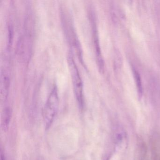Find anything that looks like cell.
Listing matches in <instances>:
<instances>
[{
	"instance_id": "1",
	"label": "cell",
	"mask_w": 160,
	"mask_h": 160,
	"mask_svg": "<svg viewBox=\"0 0 160 160\" xmlns=\"http://www.w3.org/2000/svg\"><path fill=\"white\" fill-rule=\"evenodd\" d=\"M59 106L58 92L57 87L55 86L49 93L44 110V121L46 129L51 126L58 112Z\"/></svg>"
},
{
	"instance_id": "2",
	"label": "cell",
	"mask_w": 160,
	"mask_h": 160,
	"mask_svg": "<svg viewBox=\"0 0 160 160\" xmlns=\"http://www.w3.org/2000/svg\"><path fill=\"white\" fill-rule=\"evenodd\" d=\"M68 63L71 71L75 94L80 108L84 107L83 82L77 66L72 57L69 56Z\"/></svg>"
},
{
	"instance_id": "3",
	"label": "cell",
	"mask_w": 160,
	"mask_h": 160,
	"mask_svg": "<svg viewBox=\"0 0 160 160\" xmlns=\"http://www.w3.org/2000/svg\"><path fill=\"white\" fill-rule=\"evenodd\" d=\"M113 140L118 151H123L127 148L128 136L125 130L121 126L118 125L114 130Z\"/></svg>"
},
{
	"instance_id": "4",
	"label": "cell",
	"mask_w": 160,
	"mask_h": 160,
	"mask_svg": "<svg viewBox=\"0 0 160 160\" xmlns=\"http://www.w3.org/2000/svg\"><path fill=\"white\" fill-rule=\"evenodd\" d=\"M10 87V78L8 73L5 70L2 71L1 76V85H0V91H1V101L5 102L7 100L9 93Z\"/></svg>"
},
{
	"instance_id": "5",
	"label": "cell",
	"mask_w": 160,
	"mask_h": 160,
	"mask_svg": "<svg viewBox=\"0 0 160 160\" xmlns=\"http://www.w3.org/2000/svg\"><path fill=\"white\" fill-rule=\"evenodd\" d=\"M138 160H148V147L142 138L138 140Z\"/></svg>"
},
{
	"instance_id": "6",
	"label": "cell",
	"mask_w": 160,
	"mask_h": 160,
	"mask_svg": "<svg viewBox=\"0 0 160 160\" xmlns=\"http://www.w3.org/2000/svg\"><path fill=\"white\" fill-rule=\"evenodd\" d=\"M11 118V109L9 108H6L3 111L2 119V126L3 131H7L8 130Z\"/></svg>"
},
{
	"instance_id": "7",
	"label": "cell",
	"mask_w": 160,
	"mask_h": 160,
	"mask_svg": "<svg viewBox=\"0 0 160 160\" xmlns=\"http://www.w3.org/2000/svg\"><path fill=\"white\" fill-rule=\"evenodd\" d=\"M132 71L138 94L140 96H141L142 93H143V88H142V81H141V77H140V74H139L138 72L136 69H135L134 68H132Z\"/></svg>"
},
{
	"instance_id": "8",
	"label": "cell",
	"mask_w": 160,
	"mask_h": 160,
	"mask_svg": "<svg viewBox=\"0 0 160 160\" xmlns=\"http://www.w3.org/2000/svg\"><path fill=\"white\" fill-rule=\"evenodd\" d=\"M153 160H160V155L158 154H156V153L154 154Z\"/></svg>"
},
{
	"instance_id": "9",
	"label": "cell",
	"mask_w": 160,
	"mask_h": 160,
	"mask_svg": "<svg viewBox=\"0 0 160 160\" xmlns=\"http://www.w3.org/2000/svg\"><path fill=\"white\" fill-rule=\"evenodd\" d=\"M1 160H5V157H4V155L2 154V153H1Z\"/></svg>"
}]
</instances>
